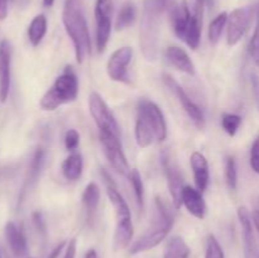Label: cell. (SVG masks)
Wrapping results in <instances>:
<instances>
[{"label": "cell", "mask_w": 259, "mask_h": 258, "mask_svg": "<svg viewBox=\"0 0 259 258\" xmlns=\"http://www.w3.org/2000/svg\"><path fill=\"white\" fill-rule=\"evenodd\" d=\"M78 78L72 67H66L50 89L40 98L39 106L42 110L53 111L65 104L72 103L77 99Z\"/></svg>", "instance_id": "obj_5"}, {"label": "cell", "mask_w": 259, "mask_h": 258, "mask_svg": "<svg viewBox=\"0 0 259 258\" xmlns=\"http://www.w3.org/2000/svg\"><path fill=\"white\" fill-rule=\"evenodd\" d=\"M134 134H136V141L141 148H147L152 146L154 142H157L156 133L147 119V116L142 113L141 110L137 109V118H136V126H134Z\"/></svg>", "instance_id": "obj_21"}, {"label": "cell", "mask_w": 259, "mask_h": 258, "mask_svg": "<svg viewBox=\"0 0 259 258\" xmlns=\"http://www.w3.org/2000/svg\"><path fill=\"white\" fill-rule=\"evenodd\" d=\"M162 167L164 169L167 179V186H168L169 195L172 197V204L175 209H179L182 205V190H184V177L176 164L171 161L168 153L163 152L162 154Z\"/></svg>", "instance_id": "obj_13"}, {"label": "cell", "mask_w": 259, "mask_h": 258, "mask_svg": "<svg viewBox=\"0 0 259 258\" xmlns=\"http://www.w3.org/2000/svg\"><path fill=\"white\" fill-rule=\"evenodd\" d=\"M174 5V0H144L139 30L142 53L147 61H154L158 56L159 22L164 12Z\"/></svg>", "instance_id": "obj_2"}, {"label": "cell", "mask_w": 259, "mask_h": 258, "mask_svg": "<svg viewBox=\"0 0 259 258\" xmlns=\"http://www.w3.org/2000/svg\"><path fill=\"white\" fill-rule=\"evenodd\" d=\"M42 4L45 8H51L55 4V0H42Z\"/></svg>", "instance_id": "obj_43"}, {"label": "cell", "mask_w": 259, "mask_h": 258, "mask_svg": "<svg viewBox=\"0 0 259 258\" xmlns=\"http://www.w3.org/2000/svg\"><path fill=\"white\" fill-rule=\"evenodd\" d=\"M5 238H7L8 244L15 257L22 258L27 254V238H25L22 228L18 227L14 222H8L5 224Z\"/></svg>", "instance_id": "obj_19"}, {"label": "cell", "mask_w": 259, "mask_h": 258, "mask_svg": "<svg viewBox=\"0 0 259 258\" xmlns=\"http://www.w3.org/2000/svg\"><path fill=\"white\" fill-rule=\"evenodd\" d=\"M83 258H98V252H96L94 248H91V249H89L88 252H86L85 257Z\"/></svg>", "instance_id": "obj_42"}, {"label": "cell", "mask_w": 259, "mask_h": 258, "mask_svg": "<svg viewBox=\"0 0 259 258\" xmlns=\"http://www.w3.org/2000/svg\"><path fill=\"white\" fill-rule=\"evenodd\" d=\"M242 125V116L233 113H224L222 115V126L225 133L234 137Z\"/></svg>", "instance_id": "obj_30"}, {"label": "cell", "mask_w": 259, "mask_h": 258, "mask_svg": "<svg viewBox=\"0 0 259 258\" xmlns=\"http://www.w3.org/2000/svg\"><path fill=\"white\" fill-rule=\"evenodd\" d=\"M47 33V18L45 14H38L30 22L28 27V39L33 47H37Z\"/></svg>", "instance_id": "obj_25"}, {"label": "cell", "mask_w": 259, "mask_h": 258, "mask_svg": "<svg viewBox=\"0 0 259 258\" xmlns=\"http://www.w3.org/2000/svg\"><path fill=\"white\" fill-rule=\"evenodd\" d=\"M207 0H190V12H191V15L196 20L202 23V19H204V12L205 7H206Z\"/></svg>", "instance_id": "obj_33"}, {"label": "cell", "mask_w": 259, "mask_h": 258, "mask_svg": "<svg viewBox=\"0 0 259 258\" xmlns=\"http://www.w3.org/2000/svg\"><path fill=\"white\" fill-rule=\"evenodd\" d=\"M33 222H34L35 227H37L38 230H40V232H45V229H46L45 220H43V217L40 212H34V214H33Z\"/></svg>", "instance_id": "obj_38"}, {"label": "cell", "mask_w": 259, "mask_h": 258, "mask_svg": "<svg viewBox=\"0 0 259 258\" xmlns=\"http://www.w3.org/2000/svg\"><path fill=\"white\" fill-rule=\"evenodd\" d=\"M190 253L191 250L184 238L175 235L169 238L164 245L163 258H189Z\"/></svg>", "instance_id": "obj_24"}, {"label": "cell", "mask_w": 259, "mask_h": 258, "mask_svg": "<svg viewBox=\"0 0 259 258\" xmlns=\"http://www.w3.org/2000/svg\"><path fill=\"white\" fill-rule=\"evenodd\" d=\"M182 205L192 217L197 219H204L206 217L207 206L200 190L191 186H185L182 190Z\"/></svg>", "instance_id": "obj_17"}, {"label": "cell", "mask_w": 259, "mask_h": 258, "mask_svg": "<svg viewBox=\"0 0 259 258\" xmlns=\"http://www.w3.org/2000/svg\"><path fill=\"white\" fill-rule=\"evenodd\" d=\"M89 110H90L91 116H93L99 132L120 136V128L118 125V121H116L115 116L113 115L108 104L104 101L100 94L95 93V91L90 94V96H89Z\"/></svg>", "instance_id": "obj_8"}, {"label": "cell", "mask_w": 259, "mask_h": 258, "mask_svg": "<svg viewBox=\"0 0 259 258\" xmlns=\"http://www.w3.org/2000/svg\"><path fill=\"white\" fill-rule=\"evenodd\" d=\"M225 182L230 191H235L238 186V169L235 158L228 156L225 158Z\"/></svg>", "instance_id": "obj_29"}, {"label": "cell", "mask_w": 259, "mask_h": 258, "mask_svg": "<svg viewBox=\"0 0 259 258\" xmlns=\"http://www.w3.org/2000/svg\"><path fill=\"white\" fill-rule=\"evenodd\" d=\"M8 4H9V0H0V20L7 19Z\"/></svg>", "instance_id": "obj_39"}, {"label": "cell", "mask_w": 259, "mask_h": 258, "mask_svg": "<svg viewBox=\"0 0 259 258\" xmlns=\"http://www.w3.org/2000/svg\"><path fill=\"white\" fill-rule=\"evenodd\" d=\"M113 0H96V48L99 53L105 52L111 34V17H113Z\"/></svg>", "instance_id": "obj_9"}, {"label": "cell", "mask_w": 259, "mask_h": 258, "mask_svg": "<svg viewBox=\"0 0 259 258\" xmlns=\"http://www.w3.org/2000/svg\"><path fill=\"white\" fill-rule=\"evenodd\" d=\"M254 9L252 7H244L234 9L228 15L227 23V42L229 46H235L239 43L243 35L249 28L252 22Z\"/></svg>", "instance_id": "obj_11"}, {"label": "cell", "mask_w": 259, "mask_h": 258, "mask_svg": "<svg viewBox=\"0 0 259 258\" xmlns=\"http://www.w3.org/2000/svg\"><path fill=\"white\" fill-rule=\"evenodd\" d=\"M80 144V134L76 129H68L65 134V146L66 149L70 152H73L77 149Z\"/></svg>", "instance_id": "obj_34"}, {"label": "cell", "mask_w": 259, "mask_h": 258, "mask_svg": "<svg viewBox=\"0 0 259 258\" xmlns=\"http://www.w3.org/2000/svg\"><path fill=\"white\" fill-rule=\"evenodd\" d=\"M81 200H82V205L85 207L88 218L93 219L96 210H98L99 204H100V189L95 182H90V184L86 185Z\"/></svg>", "instance_id": "obj_23"}, {"label": "cell", "mask_w": 259, "mask_h": 258, "mask_svg": "<svg viewBox=\"0 0 259 258\" xmlns=\"http://www.w3.org/2000/svg\"><path fill=\"white\" fill-rule=\"evenodd\" d=\"M66 244H67V243H66V242L60 243V244H58L57 247H56L55 249L52 250V253H51L50 257H48V258H58V255H60V253L62 252V249H63V248H65Z\"/></svg>", "instance_id": "obj_41"}, {"label": "cell", "mask_w": 259, "mask_h": 258, "mask_svg": "<svg viewBox=\"0 0 259 258\" xmlns=\"http://www.w3.org/2000/svg\"><path fill=\"white\" fill-rule=\"evenodd\" d=\"M164 58L172 67L186 73V75L195 76V73H196L194 62L184 48L171 46L164 51Z\"/></svg>", "instance_id": "obj_18"}, {"label": "cell", "mask_w": 259, "mask_h": 258, "mask_svg": "<svg viewBox=\"0 0 259 258\" xmlns=\"http://www.w3.org/2000/svg\"><path fill=\"white\" fill-rule=\"evenodd\" d=\"M249 55L254 65L259 67V17H257L254 32H253L252 38L249 40Z\"/></svg>", "instance_id": "obj_32"}, {"label": "cell", "mask_w": 259, "mask_h": 258, "mask_svg": "<svg viewBox=\"0 0 259 258\" xmlns=\"http://www.w3.org/2000/svg\"><path fill=\"white\" fill-rule=\"evenodd\" d=\"M205 258H225L224 250L214 234H210L206 240Z\"/></svg>", "instance_id": "obj_31"}, {"label": "cell", "mask_w": 259, "mask_h": 258, "mask_svg": "<svg viewBox=\"0 0 259 258\" xmlns=\"http://www.w3.org/2000/svg\"><path fill=\"white\" fill-rule=\"evenodd\" d=\"M12 45L8 39L0 40V103L8 100L12 85Z\"/></svg>", "instance_id": "obj_14"}, {"label": "cell", "mask_w": 259, "mask_h": 258, "mask_svg": "<svg viewBox=\"0 0 259 258\" xmlns=\"http://www.w3.org/2000/svg\"><path fill=\"white\" fill-rule=\"evenodd\" d=\"M190 164H191L192 172H194V179L196 189L200 191H205L207 189L210 180L209 163H207L206 157L200 152H194L190 157Z\"/></svg>", "instance_id": "obj_20"}, {"label": "cell", "mask_w": 259, "mask_h": 258, "mask_svg": "<svg viewBox=\"0 0 259 258\" xmlns=\"http://www.w3.org/2000/svg\"><path fill=\"white\" fill-rule=\"evenodd\" d=\"M169 22L177 38L184 40L191 50L199 48L201 42L202 23L192 17L186 0L176 3L169 8Z\"/></svg>", "instance_id": "obj_6"}, {"label": "cell", "mask_w": 259, "mask_h": 258, "mask_svg": "<svg viewBox=\"0 0 259 258\" xmlns=\"http://www.w3.org/2000/svg\"><path fill=\"white\" fill-rule=\"evenodd\" d=\"M228 15L229 14H228L227 12H222L211 20V23H210L207 35H209V40L212 46L218 45V42H219L220 38H222L224 28L227 27Z\"/></svg>", "instance_id": "obj_27"}, {"label": "cell", "mask_w": 259, "mask_h": 258, "mask_svg": "<svg viewBox=\"0 0 259 258\" xmlns=\"http://www.w3.org/2000/svg\"><path fill=\"white\" fill-rule=\"evenodd\" d=\"M76 239H71L70 242L67 243V248L65 250V254H63V258H75L76 257Z\"/></svg>", "instance_id": "obj_36"}, {"label": "cell", "mask_w": 259, "mask_h": 258, "mask_svg": "<svg viewBox=\"0 0 259 258\" xmlns=\"http://www.w3.org/2000/svg\"><path fill=\"white\" fill-rule=\"evenodd\" d=\"M99 141H100L101 148H103L104 154H105L110 166L121 176H129L132 169L123 151L120 136L99 132Z\"/></svg>", "instance_id": "obj_7"}, {"label": "cell", "mask_w": 259, "mask_h": 258, "mask_svg": "<svg viewBox=\"0 0 259 258\" xmlns=\"http://www.w3.org/2000/svg\"><path fill=\"white\" fill-rule=\"evenodd\" d=\"M62 23L73 45L76 62L82 65L91 55V38L82 0H66L62 9Z\"/></svg>", "instance_id": "obj_1"}, {"label": "cell", "mask_w": 259, "mask_h": 258, "mask_svg": "<svg viewBox=\"0 0 259 258\" xmlns=\"http://www.w3.org/2000/svg\"><path fill=\"white\" fill-rule=\"evenodd\" d=\"M252 85H253V88H254L255 100H257V103L259 105V77L257 75H254V73L252 75Z\"/></svg>", "instance_id": "obj_40"}, {"label": "cell", "mask_w": 259, "mask_h": 258, "mask_svg": "<svg viewBox=\"0 0 259 258\" xmlns=\"http://www.w3.org/2000/svg\"><path fill=\"white\" fill-rule=\"evenodd\" d=\"M238 219L242 227L243 244H244L245 258H259V245L253 229L252 215L245 206L238 207Z\"/></svg>", "instance_id": "obj_15"}, {"label": "cell", "mask_w": 259, "mask_h": 258, "mask_svg": "<svg viewBox=\"0 0 259 258\" xmlns=\"http://www.w3.org/2000/svg\"><path fill=\"white\" fill-rule=\"evenodd\" d=\"M252 222L254 228L257 229L259 234V199H257L253 204V210H252Z\"/></svg>", "instance_id": "obj_37"}, {"label": "cell", "mask_w": 259, "mask_h": 258, "mask_svg": "<svg viewBox=\"0 0 259 258\" xmlns=\"http://www.w3.org/2000/svg\"><path fill=\"white\" fill-rule=\"evenodd\" d=\"M128 177L132 187H133L137 206H138L139 212H142L144 210V185L142 181L141 174L138 172V169H132Z\"/></svg>", "instance_id": "obj_28"}, {"label": "cell", "mask_w": 259, "mask_h": 258, "mask_svg": "<svg viewBox=\"0 0 259 258\" xmlns=\"http://www.w3.org/2000/svg\"><path fill=\"white\" fill-rule=\"evenodd\" d=\"M133 58V50L132 47L118 48L111 53L108 63H106V72L110 80L115 82L131 83L128 66Z\"/></svg>", "instance_id": "obj_12"}, {"label": "cell", "mask_w": 259, "mask_h": 258, "mask_svg": "<svg viewBox=\"0 0 259 258\" xmlns=\"http://www.w3.org/2000/svg\"><path fill=\"white\" fill-rule=\"evenodd\" d=\"M18 0H13V3H17ZM19 2H22V0H19Z\"/></svg>", "instance_id": "obj_44"}, {"label": "cell", "mask_w": 259, "mask_h": 258, "mask_svg": "<svg viewBox=\"0 0 259 258\" xmlns=\"http://www.w3.org/2000/svg\"><path fill=\"white\" fill-rule=\"evenodd\" d=\"M83 168V159L80 153L72 152L67 158L63 161L61 171H62L63 177L68 181H77L82 175Z\"/></svg>", "instance_id": "obj_22"}, {"label": "cell", "mask_w": 259, "mask_h": 258, "mask_svg": "<svg viewBox=\"0 0 259 258\" xmlns=\"http://www.w3.org/2000/svg\"><path fill=\"white\" fill-rule=\"evenodd\" d=\"M101 175H103L104 184H105L106 187V195H108L109 201L111 202L114 211H115L116 225L113 238L114 249L120 250L131 244V240L134 234L131 209H129L125 200H124L123 195L119 192L118 187H116L115 182L113 181L110 175L105 169L101 171Z\"/></svg>", "instance_id": "obj_3"}, {"label": "cell", "mask_w": 259, "mask_h": 258, "mask_svg": "<svg viewBox=\"0 0 259 258\" xmlns=\"http://www.w3.org/2000/svg\"><path fill=\"white\" fill-rule=\"evenodd\" d=\"M249 162L253 171L259 175V134L255 137L254 142L252 144V148H250Z\"/></svg>", "instance_id": "obj_35"}, {"label": "cell", "mask_w": 259, "mask_h": 258, "mask_svg": "<svg viewBox=\"0 0 259 258\" xmlns=\"http://www.w3.org/2000/svg\"><path fill=\"white\" fill-rule=\"evenodd\" d=\"M0 258H2V257H0Z\"/></svg>", "instance_id": "obj_45"}, {"label": "cell", "mask_w": 259, "mask_h": 258, "mask_svg": "<svg viewBox=\"0 0 259 258\" xmlns=\"http://www.w3.org/2000/svg\"><path fill=\"white\" fill-rule=\"evenodd\" d=\"M174 227V214L169 210L168 205L161 199L156 197V215L151 227L147 229L142 237H139L133 244L129 247V253L132 255L147 252L161 244Z\"/></svg>", "instance_id": "obj_4"}, {"label": "cell", "mask_w": 259, "mask_h": 258, "mask_svg": "<svg viewBox=\"0 0 259 258\" xmlns=\"http://www.w3.org/2000/svg\"><path fill=\"white\" fill-rule=\"evenodd\" d=\"M137 19V7L134 3L126 2L119 10L115 20L116 30H123L134 24Z\"/></svg>", "instance_id": "obj_26"}, {"label": "cell", "mask_w": 259, "mask_h": 258, "mask_svg": "<svg viewBox=\"0 0 259 258\" xmlns=\"http://www.w3.org/2000/svg\"><path fill=\"white\" fill-rule=\"evenodd\" d=\"M138 110H141L147 116L149 123L153 126L157 142H163L167 138V121L159 106L153 101L143 99L139 101Z\"/></svg>", "instance_id": "obj_16"}, {"label": "cell", "mask_w": 259, "mask_h": 258, "mask_svg": "<svg viewBox=\"0 0 259 258\" xmlns=\"http://www.w3.org/2000/svg\"><path fill=\"white\" fill-rule=\"evenodd\" d=\"M162 81H163L164 85L167 86L169 91H172L175 96L177 98L179 103L181 104V106L184 108L185 113L187 114L190 119L192 120V123L197 126V128L202 129L205 126V115L202 113L201 109L199 108L196 103L187 95L186 91L184 90L181 85L172 77L168 73H163L162 75Z\"/></svg>", "instance_id": "obj_10"}]
</instances>
